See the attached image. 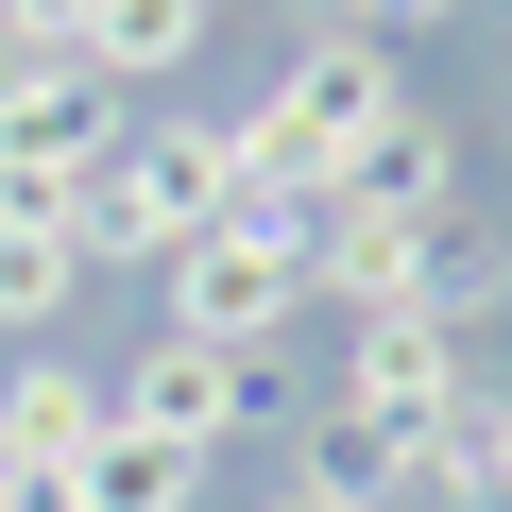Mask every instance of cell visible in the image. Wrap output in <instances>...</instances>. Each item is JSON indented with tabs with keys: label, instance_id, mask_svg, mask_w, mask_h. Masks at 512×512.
Returning <instances> with one entry per match:
<instances>
[{
	"label": "cell",
	"instance_id": "obj_1",
	"mask_svg": "<svg viewBox=\"0 0 512 512\" xmlns=\"http://www.w3.org/2000/svg\"><path fill=\"white\" fill-rule=\"evenodd\" d=\"M410 103V69H393V35H342V18H308V52L256 86L239 120H222V171H239V205H325V171L376 137Z\"/></svg>",
	"mask_w": 512,
	"mask_h": 512
},
{
	"label": "cell",
	"instance_id": "obj_2",
	"mask_svg": "<svg viewBox=\"0 0 512 512\" xmlns=\"http://www.w3.org/2000/svg\"><path fill=\"white\" fill-rule=\"evenodd\" d=\"M222 205H239L222 120H120V154L69 188V239H86V274H171Z\"/></svg>",
	"mask_w": 512,
	"mask_h": 512
},
{
	"label": "cell",
	"instance_id": "obj_3",
	"mask_svg": "<svg viewBox=\"0 0 512 512\" xmlns=\"http://www.w3.org/2000/svg\"><path fill=\"white\" fill-rule=\"evenodd\" d=\"M308 222L325 205H222L188 256H171V342H222V359H274L291 325H308Z\"/></svg>",
	"mask_w": 512,
	"mask_h": 512
},
{
	"label": "cell",
	"instance_id": "obj_4",
	"mask_svg": "<svg viewBox=\"0 0 512 512\" xmlns=\"http://www.w3.org/2000/svg\"><path fill=\"white\" fill-rule=\"evenodd\" d=\"M103 154H120V86H103L86 52L0 35V205H69Z\"/></svg>",
	"mask_w": 512,
	"mask_h": 512
},
{
	"label": "cell",
	"instance_id": "obj_5",
	"mask_svg": "<svg viewBox=\"0 0 512 512\" xmlns=\"http://www.w3.org/2000/svg\"><path fill=\"white\" fill-rule=\"evenodd\" d=\"M103 410H120V427H154V444H188V461H222V444H239V410H256V359H222V342H171V325H154V342L103 376Z\"/></svg>",
	"mask_w": 512,
	"mask_h": 512
},
{
	"label": "cell",
	"instance_id": "obj_6",
	"mask_svg": "<svg viewBox=\"0 0 512 512\" xmlns=\"http://www.w3.org/2000/svg\"><path fill=\"white\" fill-rule=\"evenodd\" d=\"M325 205H342V222H410V239H444V222H461V137H444L427 103H393V120L325 171Z\"/></svg>",
	"mask_w": 512,
	"mask_h": 512
},
{
	"label": "cell",
	"instance_id": "obj_7",
	"mask_svg": "<svg viewBox=\"0 0 512 512\" xmlns=\"http://www.w3.org/2000/svg\"><path fill=\"white\" fill-rule=\"evenodd\" d=\"M86 444H103V376L69 342H18L0 359V478H69Z\"/></svg>",
	"mask_w": 512,
	"mask_h": 512
},
{
	"label": "cell",
	"instance_id": "obj_8",
	"mask_svg": "<svg viewBox=\"0 0 512 512\" xmlns=\"http://www.w3.org/2000/svg\"><path fill=\"white\" fill-rule=\"evenodd\" d=\"M69 291H86L69 205H0V342H52V325H69Z\"/></svg>",
	"mask_w": 512,
	"mask_h": 512
},
{
	"label": "cell",
	"instance_id": "obj_9",
	"mask_svg": "<svg viewBox=\"0 0 512 512\" xmlns=\"http://www.w3.org/2000/svg\"><path fill=\"white\" fill-rule=\"evenodd\" d=\"M205 35H222V0H103V18H86V69L137 103L154 69H205Z\"/></svg>",
	"mask_w": 512,
	"mask_h": 512
},
{
	"label": "cell",
	"instance_id": "obj_10",
	"mask_svg": "<svg viewBox=\"0 0 512 512\" xmlns=\"http://www.w3.org/2000/svg\"><path fill=\"white\" fill-rule=\"evenodd\" d=\"M188 495H205V461L154 444V427H120V410H103V444L69 461V512H188Z\"/></svg>",
	"mask_w": 512,
	"mask_h": 512
},
{
	"label": "cell",
	"instance_id": "obj_11",
	"mask_svg": "<svg viewBox=\"0 0 512 512\" xmlns=\"http://www.w3.org/2000/svg\"><path fill=\"white\" fill-rule=\"evenodd\" d=\"M86 18L103 0H0V35H35V52H86Z\"/></svg>",
	"mask_w": 512,
	"mask_h": 512
},
{
	"label": "cell",
	"instance_id": "obj_12",
	"mask_svg": "<svg viewBox=\"0 0 512 512\" xmlns=\"http://www.w3.org/2000/svg\"><path fill=\"white\" fill-rule=\"evenodd\" d=\"M0 512H18V478H0Z\"/></svg>",
	"mask_w": 512,
	"mask_h": 512
}]
</instances>
